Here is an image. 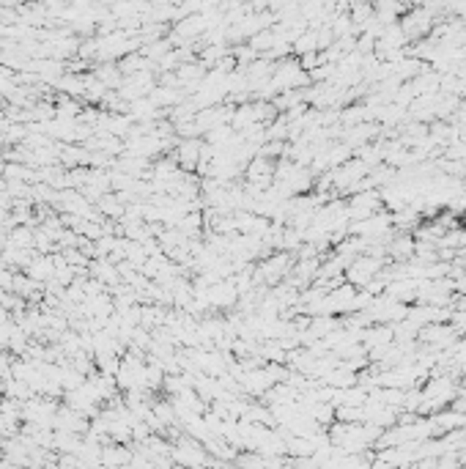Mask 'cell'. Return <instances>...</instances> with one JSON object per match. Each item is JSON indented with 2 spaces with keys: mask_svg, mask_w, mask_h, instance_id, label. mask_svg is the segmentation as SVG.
I'll list each match as a JSON object with an SVG mask.
<instances>
[{
  "mask_svg": "<svg viewBox=\"0 0 466 469\" xmlns=\"http://www.w3.org/2000/svg\"><path fill=\"white\" fill-rule=\"evenodd\" d=\"M203 146H206V143H200L198 137H186V140L179 143L176 159H179L184 168H198V162H200V156H203Z\"/></svg>",
  "mask_w": 466,
  "mask_h": 469,
  "instance_id": "6da1fadb",
  "label": "cell"
},
{
  "mask_svg": "<svg viewBox=\"0 0 466 469\" xmlns=\"http://www.w3.org/2000/svg\"><path fill=\"white\" fill-rule=\"evenodd\" d=\"M173 456H176V461H181V464H206V456H203V447L192 439V442H179L176 447H173Z\"/></svg>",
  "mask_w": 466,
  "mask_h": 469,
  "instance_id": "7a4b0ae2",
  "label": "cell"
},
{
  "mask_svg": "<svg viewBox=\"0 0 466 469\" xmlns=\"http://www.w3.org/2000/svg\"><path fill=\"white\" fill-rule=\"evenodd\" d=\"M285 264H288V258L285 255H275V258H269L263 266H261V278H266L269 283H275V280H280L285 272Z\"/></svg>",
  "mask_w": 466,
  "mask_h": 469,
  "instance_id": "3957f363",
  "label": "cell"
}]
</instances>
